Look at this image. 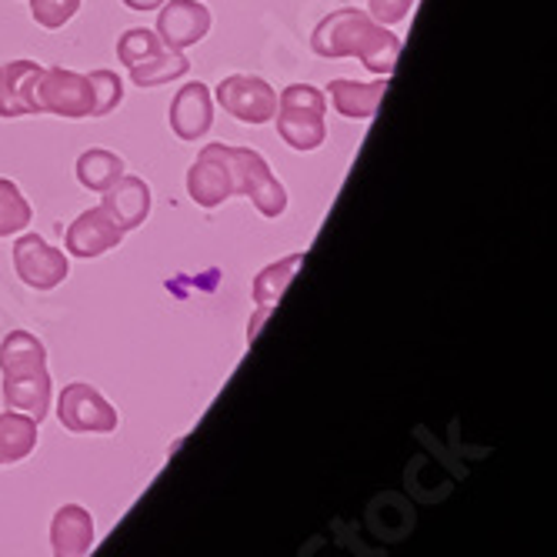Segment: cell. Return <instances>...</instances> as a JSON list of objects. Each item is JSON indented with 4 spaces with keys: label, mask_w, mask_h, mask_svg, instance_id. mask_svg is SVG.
Returning a JSON list of instances; mask_svg holds the SVG:
<instances>
[{
    "label": "cell",
    "mask_w": 557,
    "mask_h": 557,
    "mask_svg": "<svg viewBox=\"0 0 557 557\" xmlns=\"http://www.w3.org/2000/svg\"><path fill=\"white\" fill-rule=\"evenodd\" d=\"M311 50L324 61L358 58L371 74L387 77L400 54V37L358 8H337L314 27Z\"/></svg>",
    "instance_id": "6da1fadb"
},
{
    "label": "cell",
    "mask_w": 557,
    "mask_h": 557,
    "mask_svg": "<svg viewBox=\"0 0 557 557\" xmlns=\"http://www.w3.org/2000/svg\"><path fill=\"white\" fill-rule=\"evenodd\" d=\"M0 374H4V404L30 414L37 424L50 411L47 347L30 331H11L0 341Z\"/></svg>",
    "instance_id": "7a4b0ae2"
},
{
    "label": "cell",
    "mask_w": 557,
    "mask_h": 557,
    "mask_svg": "<svg viewBox=\"0 0 557 557\" xmlns=\"http://www.w3.org/2000/svg\"><path fill=\"white\" fill-rule=\"evenodd\" d=\"M327 94L311 84H290L277 97V134L294 150H318L327 140Z\"/></svg>",
    "instance_id": "3957f363"
},
{
    "label": "cell",
    "mask_w": 557,
    "mask_h": 557,
    "mask_svg": "<svg viewBox=\"0 0 557 557\" xmlns=\"http://www.w3.org/2000/svg\"><path fill=\"white\" fill-rule=\"evenodd\" d=\"M234 161V197H250L264 218H281L287 208V190L268 168V161L250 147H231Z\"/></svg>",
    "instance_id": "277c9868"
},
{
    "label": "cell",
    "mask_w": 557,
    "mask_h": 557,
    "mask_svg": "<svg viewBox=\"0 0 557 557\" xmlns=\"http://www.w3.org/2000/svg\"><path fill=\"white\" fill-rule=\"evenodd\" d=\"M37 114H58V117H94V87L84 74L64 67H44L37 81Z\"/></svg>",
    "instance_id": "5b68a950"
},
{
    "label": "cell",
    "mask_w": 557,
    "mask_h": 557,
    "mask_svg": "<svg viewBox=\"0 0 557 557\" xmlns=\"http://www.w3.org/2000/svg\"><path fill=\"white\" fill-rule=\"evenodd\" d=\"M187 194L200 208H221L234 197V161L227 144H208L187 171Z\"/></svg>",
    "instance_id": "8992f818"
},
{
    "label": "cell",
    "mask_w": 557,
    "mask_h": 557,
    "mask_svg": "<svg viewBox=\"0 0 557 557\" xmlns=\"http://www.w3.org/2000/svg\"><path fill=\"white\" fill-rule=\"evenodd\" d=\"M218 104L240 124H268L277 114V90L255 74H231L218 84Z\"/></svg>",
    "instance_id": "52a82bcc"
},
{
    "label": "cell",
    "mask_w": 557,
    "mask_h": 557,
    "mask_svg": "<svg viewBox=\"0 0 557 557\" xmlns=\"http://www.w3.org/2000/svg\"><path fill=\"white\" fill-rule=\"evenodd\" d=\"M58 418L74 434H111L117 431V411L108 404V397L94 391L90 384H67L58 400Z\"/></svg>",
    "instance_id": "ba28073f"
},
{
    "label": "cell",
    "mask_w": 557,
    "mask_h": 557,
    "mask_svg": "<svg viewBox=\"0 0 557 557\" xmlns=\"http://www.w3.org/2000/svg\"><path fill=\"white\" fill-rule=\"evenodd\" d=\"M14 271L34 290H54L71 274V264L64 258V250L47 244L40 234H24L14 244Z\"/></svg>",
    "instance_id": "9c48e42d"
},
{
    "label": "cell",
    "mask_w": 557,
    "mask_h": 557,
    "mask_svg": "<svg viewBox=\"0 0 557 557\" xmlns=\"http://www.w3.org/2000/svg\"><path fill=\"white\" fill-rule=\"evenodd\" d=\"M211 30V11L200 0H164L158 14V37L171 50L200 44Z\"/></svg>",
    "instance_id": "30bf717a"
},
{
    "label": "cell",
    "mask_w": 557,
    "mask_h": 557,
    "mask_svg": "<svg viewBox=\"0 0 557 557\" xmlns=\"http://www.w3.org/2000/svg\"><path fill=\"white\" fill-rule=\"evenodd\" d=\"M121 237H124V231L111 221V214L104 208H90L67 227L64 247H67V255L90 261V258H100V255H108V250H114L121 244Z\"/></svg>",
    "instance_id": "8fae6325"
},
{
    "label": "cell",
    "mask_w": 557,
    "mask_h": 557,
    "mask_svg": "<svg viewBox=\"0 0 557 557\" xmlns=\"http://www.w3.org/2000/svg\"><path fill=\"white\" fill-rule=\"evenodd\" d=\"M168 121H171V131L181 140H200V137H208V131L214 124V100H211L208 84L194 81V84L181 87L177 97L171 100Z\"/></svg>",
    "instance_id": "7c38bea8"
},
{
    "label": "cell",
    "mask_w": 557,
    "mask_h": 557,
    "mask_svg": "<svg viewBox=\"0 0 557 557\" xmlns=\"http://www.w3.org/2000/svg\"><path fill=\"white\" fill-rule=\"evenodd\" d=\"M44 67L37 61L0 64V117H27L37 114V81Z\"/></svg>",
    "instance_id": "4fadbf2b"
},
{
    "label": "cell",
    "mask_w": 557,
    "mask_h": 557,
    "mask_svg": "<svg viewBox=\"0 0 557 557\" xmlns=\"http://www.w3.org/2000/svg\"><path fill=\"white\" fill-rule=\"evenodd\" d=\"M104 208L111 214V221L127 234L134 227H140L150 214V187L144 177L134 174H121L108 190H104Z\"/></svg>",
    "instance_id": "5bb4252c"
},
{
    "label": "cell",
    "mask_w": 557,
    "mask_h": 557,
    "mask_svg": "<svg viewBox=\"0 0 557 557\" xmlns=\"http://www.w3.org/2000/svg\"><path fill=\"white\" fill-rule=\"evenodd\" d=\"M94 544V521L81 504H64L50 524V547L54 557H87Z\"/></svg>",
    "instance_id": "9a60e30c"
},
{
    "label": "cell",
    "mask_w": 557,
    "mask_h": 557,
    "mask_svg": "<svg viewBox=\"0 0 557 557\" xmlns=\"http://www.w3.org/2000/svg\"><path fill=\"white\" fill-rule=\"evenodd\" d=\"M384 90L387 84L384 81H371V84H361V81H331V104L337 114L350 117V121H368L377 114V104L384 100Z\"/></svg>",
    "instance_id": "2e32d148"
},
{
    "label": "cell",
    "mask_w": 557,
    "mask_h": 557,
    "mask_svg": "<svg viewBox=\"0 0 557 557\" xmlns=\"http://www.w3.org/2000/svg\"><path fill=\"white\" fill-rule=\"evenodd\" d=\"M37 447V421L30 414H0V465L24 461Z\"/></svg>",
    "instance_id": "e0dca14e"
},
{
    "label": "cell",
    "mask_w": 557,
    "mask_h": 557,
    "mask_svg": "<svg viewBox=\"0 0 557 557\" xmlns=\"http://www.w3.org/2000/svg\"><path fill=\"white\" fill-rule=\"evenodd\" d=\"M121 174H124V161L114 154V150L90 147L77 158V181L94 194H104Z\"/></svg>",
    "instance_id": "ac0fdd59"
},
{
    "label": "cell",
    "mask_w": 557,
    "mask_h": 557,
    "mask_svg": "<svg viewBox=\"0 0 557 557\" xmlns=\"http://www.w3.org/2000/svg\"><path fill=\"white\" fill-rule=\"evenodd\" d=\"M187 71H190V61L181 54V50L164 47V50H158V54L150 58V61L131 67V81H134V87H161V84H168V81L184 77Z\"/></svg>",
    "instance_id": "d6986e66"
},
{
    "label": "cell",
    "mask_w": 557,
    "mask_h": 557,
    "mask_svg": "<svg viewBox=\"0 0 557 557\" xmlns=\"http://www.w3.org/2000/svg\"><path fill=\"white\" fill-rule=\"evenodd\" d=\"M304 264V255H290L277 264H268L258 277H255V287H250V294H255V300L261 304V311H271L274 304L284 297L287 284L294 281L297 268Z\"/></svg>",
    "instance_id": "ffe728a7"
},
{
    "label": "cell",
    "mask_w": 557,
    "mask_h": 557,
    "mask_svg": "<svg viewBox=\"0 0 557 557\" xmlns=\"http://www.w3.org/2000/svg\"><path fill=\"white\" fill-rule=\"evenodd\" d=\"M34 211L27 205V197L21 194V187L8 177H0V237L21 234L30 224Z\"/></svg>",
    "instance_id": "44dd1931"
},
{
    "label": "cell",
    "mask_w": 557,
    "mask_h": 557,
    "mask_svg": "<svg viewBox=\"0 0 557 557\" xmlns=\"http://www.w3.org/2000/svg\"><path fill=\"white\" fill-rule=\"evenodd\" d=\"M87 81L94 87V117L111 114L124 100V84L114 71H94V74H87Z\"/></svg>",
    "instance_id": "7402d4cb"
},
{
    "label": "cell",
    "mask_w": 557,
    "mask_h": 557,
    "mask_svg": "<svg viewBox=\"0 0 557 557\" xmlns=\"http://www.w3.org/2000/svg\"><path fill=\"white\" fill-rule=\"evenodd\" d=\"M77 11H81V0H30V17L47 30L64 27Z\"/></svg>",
    "instance_id": "603a6c76"
},
{
    "label": "cell",
    "mask_w": 557,
    "mask_h": 557,
    "mask_svg": "<svg viewBox=\"0 0 557 557\" xmlns=\"http://www.w3.org/2000/svg\"><path fill=\"white\" fill-rule=\"evenodd\" d=\"M411 8H414V0H368V14L384 27L400 24L411 14Z\"/></svg>",
    "instance_id": "cb8c5ba5"
},
{
    "label": "cell",
    "mask_w": 557,
    "mask_h": 557,
    "mask_svg": "<svg viewBox=\"0 0 557 557\" xmlns=\"http://www.w3.org/2000/svg\"><path fill=\"white\" fill-rule=\"evenodd\" d=\"M161 4L164 0H124V8H131V11H154Z\"/></svg>",
    "instance_id": "d4e9b609"
}]
</instances>
